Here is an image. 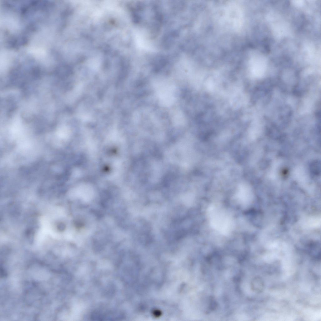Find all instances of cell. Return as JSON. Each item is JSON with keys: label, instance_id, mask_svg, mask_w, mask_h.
Here are the masks:
<instances>
[{"label": "cell", "instance_id": "1", "mask_svg": "<svg viewBox=\"0 0 321 321\" xmlns=\"http://www.w3.org/2000/svg\"><path fill=\"white\" fill-rule=\"evenodd\" d=\"M208 213L212 226L223 234H229L233 225L232 218L229 214L220 207L215 205L210 207Z\"/></svg>", "mask_w": 321, "mask_h": 321}, {"label": "cell", "instance_id": "2", "mask_svg": "<svg viewBox=\"0 0 321 321\" xmlns=\"http://www.w3.org/2000/svg\"><path fill=\"white\" fill-rule=\"evenodd\" d=\"M120 313L116 312L96 311L92 314L91 318L94 320H115L120 319Z\"/></svg>", "mask_w": 321, "mask_h": 321}]
</instances>
